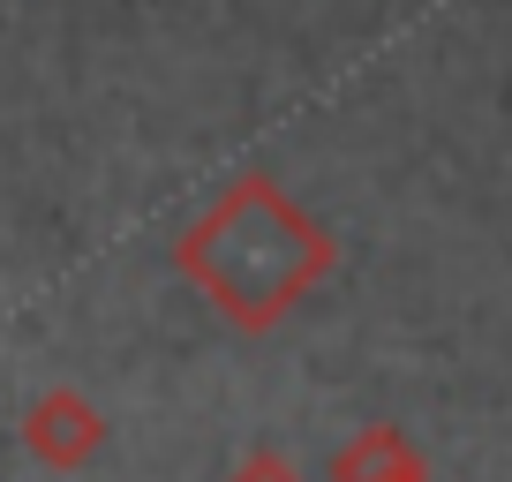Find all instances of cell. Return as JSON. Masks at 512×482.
I'll use <instances>...</instances> for the list:
<instances>
[{
    "label": "cell",
    "mask_w": 512,
    "mask_h": 482,
    "mask_svg": "<svg viewBox=\"0 0 512 482\" xmlns=\"http://www.w3.org/2000/svg\"><path fill=\"white\" fill-rule=\"evenodd\" d=\"M174 257L226 317L256 332V324H279L324 272H332V241H324L317 219H302L264 174H249L234 196H219V204L181 234Z\"/></svg>",
    "instance_id": "cell-1"
},
{
    "label": "cell",
    "mask_w": 512,
    "mask_h": 482,
    "mask_svg": "<svg viewBox=\"0 0 512 482\" xmlns=\"http://www.w3.org/2000/svg\"><path fill=\"white\" fill-rule=\"evenodd\" d=\"M23 445L38 452L46 467H83L98 445H106V422H98V407L83 400V392H38L31 415H23Z\"/></svg>",
    "instance_id": "cell-2"
},
{
    "label": "cell",
    "mask_w": 512,
    "mask_h": 482,
    "mask_svg": "<svg viewBox=\"0 0 512 482\" xmlns=\"http://www.w3.org/2000/svg\"><path fill=\"white\" fill-rule=\"evenodd\" d=\"M332 482H430V475H422V452L407 445L392 422H377V430H362L332 460Z\"/></svg>",
    "instance_id": "cell-3"
},
{
    "label": "cell",
    "mask_w": 512,
    "mask_h": 482,
    "mask_svg": "<svg viewBox=\"0 0 512 482\" xmlns=\"http://www.w3.org/2000/svg\"><path fill=\"white\" fill-rule=\"evenodd\" d=\"M234 482H302V475H294V467L287 460H279V452H256V460L249 467H241V475Z\"/></svg>",
    "instance_id": "cell-4"
}]
</instances>
